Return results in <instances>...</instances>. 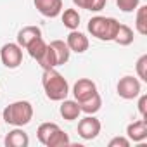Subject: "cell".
Returning a JSON list of instances; mask_svg holds the SVG:
<instances>
[{
  "instance_id": "obj_6",
  "label": "cell",
  "mask_w": 147,
  "mask_h": 147,
  "mask_svg": "<svg viewBox=\"0 0 147 147\" xmlns=\"http://www.w3.org/2000/svg\"><path fill=\"white\" fill-rule=\"evenodd\" d=\"M100 121L94 116V114H87L85 118L80 119L78 123V135L83 140H94L99 133H100Z\"/></svg>"
},
{
  "instance_id": "obj_7",
  "label": "cell",
  "mask_w": 147,
  "mask_h": 147,
  "mask_svg": "<svg viewBox=\"0 0 147 147\" xmlns=\"http://www.w3.org/2000/svg\"><path fill=\"white\" fill-rule=\"evenodd\" d=\"M94 94H97V85L88 78H80L75 83V87H73V95H75L76 102H83L90 99Z\"/></svg>"
},
{
  "instance_id": "obj_14",
  "label": "cell",
  "mask_w": 147,
  "mask_h": 147,
  "mask_svg": "<svg viewBox=\"0 0 147 147\" xmlns=\"http://www.w3.org/2000/svg\"><path fill=\"white\" fill-rule=\"evenodd\" d=\"M38 36H42V30L38 26H24L18 33V45L26 49V45L30 42H33L35 38H38Z\"/></svg>"
},
{
  "instance_id": "obj_25",
  "label": "cell",
  "mask_w": 147,
  "mask_h": 147,
  "mask_svg": "<svg viewBox=\"0 0 147 147\" xmlns=\"http://www.w3.org/2000/svg\"><path fill=\"white\" fill-rule=\"evenodd\" d=\"M107 4V0H85L83 4V9L87 11H92V12H100Z\"/></svg>"
},
{
  "instance_id": "obj_17",
  "label": "cell",
  "mask_w": 147,
  "mask_h": 147,
  "mask_svg": "<svg viewBox=\"0 0 147 147\" xmlns=\"http://www.w3.org/2000/svg\"><path fill=\"white\" fill-rule=\"evenodd\" d=\"M133 30L130 28V26H126V24H119V28H118V33H116V36H114V40L113 42H116L118 45H121V47H126V45H130V43H133Z\"/></svg>"
},
{
  "instance_id": "obj_4",
  "label": "cell",
  "mask_w": 147,
  "mask_h": 147,
  "mask_svg": "<svg viewBox=\"0 0 147 147\" xmlns=\"http://www.w3.org/2000/svg\"><path fill=\"white\" fill-rule=\"evenodd\" d=\"M118 95L125 100H131V99H137L140 94H142V85H140V80L135 78V76H123L119 82H118Z\"/></svg>"
},
{
  "instance_id": "obj_2",
  "label": "cell",
  "mask_w": 147,
  "mask_h": 147,
  "mask_svg": "<svg viewBox=\"0 0 147 147\" xmlns=\"http://www.w3.org/2000/svg\"><path fill=\"white\" fill-rule=\"evenodd\" d=\"M2 118L7 125H12V126H24L31 121L33 118V106L28 102V100H16L12 104H9L4 113H2Z\"/></svg>"
},
{
  "instance_id": "obj_18",
  "label": "cell",
  "mask_w": 147,
  "mask_h": 147,
  "mask_svg": "<svg viewBox=\"0 0 147 147\" xmlns=\"http://www.w3.org/2000/svg\"><path fill=\"white\" fill-rule=\"evenodd\" d=\"M61 126L57 125V123H42L40 126H38V130H36V137H38V140H40V144H47L49 142V138L59 130Z\"/></svg>"
},
{
  "instance_id": "obj_10",
  "label": "cell",
  "mask_w": 147,
  "mask_h": 147,
  "mask_svg": "<svg viewBox=\"0 0 147 147\" xmlns=\"http://www.w3.org/2000/svg\"><path fill=\"white\" fill-rule=\"evenodd\" d=\"M126 137L130 142H142L147 138V119L142 118L138 121H133L126 126Z\"/></svg>"
},
{
  "instance_id": "obj_23",
  "label": "cell",
  "mask_w": 147,
  "mask_h": 147,
  "mask_svg": "<svg viewBox=\"0 0 147 147\" xmlns=\"http://www.w3.org/2000/svg\"><path fill=\"white\" fill-rule=\"evenodd\" d=\"M137 75L142 82H147V54L140 55L137 61Z\"/></svg>"
},
{
  "instance_id": "obj_16",
  "label": "cell",
  "mask_w": 147,
  "mask_h": 147,
  "mask_svg": "<svg viewBox=\"0 0 147 147\" xmlns=\"http://www.w3.org/2000/svg\"><path fill=\"white\" fill-rule=\"evenodd\" d=\"M61 19H62V24L67 30H78L80 21H82V18H80V14H78L76 9H66L61 14Z\"/></svg>"
},
{
  "instance_id": "obj_20",
  "label": "cell",
  "mask_w": 147,
  "mask_h": 147,
  "mask_svg": "<svg viewBox=\"0 0 147 147\" xmlns=\"http://www.w3.org/2000/svg\"><path fill=\"white\" fill-rule=\"evenodd\" d=\"M135 11H137L135 28L140 35H147V5H138Z\"/></svg>"
},
{
  "instance_id": "obj_1",
  "label": "cell",
  "mask_w": 147,
  "mask_h": 147,
  "mask_svg": "<svg viewBox=\"0 0 147 147\" xmlns=\"http://www.w3.org/2000/svg\"><path fill=\"white\" fill-rule=\"evenodd\" d=\"M42 85L45 90V95L50 100L61 102L67 97L69 94V85L67 80L61 75L59 71H55V67L52 69H43V75H42Z\"/></svg>"
},
{
  "instance_id": "obj_12",
  "label": "cell",
  "mask_w": 147,
  "mask_h": 147,
  "mask_svg": "<svg viewBox=\"0 0 147 147\" xmlns=\"http://www.w3.org/2000/svg\"><path fill=\"white\" fill-rule=\"evenodd\" d=\"M49 47L52 49V52H54V55H55L57 66H62V64H66V62L69 61L71 50H69V47H67V43H66L64 40H54V42L49 43Z\"/></svg>"
},
{
  "instance_id": "obj_21",
  "label": "cell",
  "mask_w": 147,
  "mask_h": 147,
  "mask_svg": "<svg viewBox=\"0 0 147 147\" xmlns=\"http://www.w3.org/2000/svg\"><path fill=\"white\" fill-rule=\"evenodd\" d=\"M47 147H66V145H69V137H67V133L66 131H62L61 128L49 138V142L45 144Z\"/></svg>"
},
{
  "instance_id": "obj_11",
  "label": "cell",
  "mask_w": 147,
  "mask_h": 147,
  "mask_svg": "<svg viewBox=\"0 0 147 147\" xmlns=\"http://www.w3.org/2000/svg\"><path fill=\"white\" fill-rule=\"evenodd\" d=\"M5 145L7 147H28L30 145V137L24 130H21V126H16L12 131H9L5 135Z\"/></svg>"
},
{
  "instance_id": "obj_13",
  "label": "cell",
  "mask_w": 147,
  "mask_h": 147,
  "mask_svg": "<svg viewBox=\"0 0 147 147\" xmlns=\"http://www.w3.org/2000/svg\"><path fill=\"white\" fill-rule=\"evenodd\" d=\"M62 104H61V116L66 119V121H75V119H78L80 118V114H82V109H80V104L76 102V100H67V99H64V100H61Z\"/></svg>"
},
{
  "instance_id": "obj_27",
  "label": "cell",
  "mask_w": 147,
  "mask_h": 147,
  "mask_svg": "<svg viewBox=\"0 0 147 147\" xmlns=\"http://www.w3.org/2000/svg\"><path fill=\"white\" fill-rule=\"evenodd\" d=\"M138 113L142 118H147V95L145 94H140V99H138Z\"/></svg>"
},
{
  "instance_id": "obj_24",
  "label": "cell",
  "mask_w": 147,
  "mask_h": 147,
  "mask_svg": "<svg viewBox=\"0 0 147 147\" xmlns=\"http://www.w3.org/2000/svg\"><path fill=\"white\" fill-rule=\"evenodd\" d=\"M116 5L123 12H133L140 5V0H116Z\"/></svg>"
},
{
  "instance_id": "obj_22",
  "label": "cell",
  "mask_w": 147,
  "mask_h": 147,
  "mask_svg": "<svg viewBox=\"0 0 147 147\" xmlns=\"http://www.w3.org/2000/svg\"><path fill=\"white\" fill-rule=\"evenodd\" d=\"M38 64L42 66V69H52V67H57L55 55H54L52 49L49 47V43H47V49H45V52H43V54H42V57L38 59Z\"/></svg>"
},
{
  "instance_id": "obj_5",
  "label": "cell",
  "mask_w": 147,
  "mask_h": 147,
  "mask_svg": "<svg viewBox=\"0 0 147 147\" xmlns=\"http://www.w3.org/2000/svg\"><path fill=\"white\" fill-rule=\"evenodd\" d=\"M0 59L9 69L19 67L23 62V47H19L18 43H5L0 49Z\"/></svg>"
},
{
  "instance_id": "obj_26",
  "label": "cell",
  "mask_w": 147,
  "mask_h": 147,
  "mask_svg": "<svg viewBox=\"0 0 147 147\" xmlns=\"http://www.w3.org/2000/svg\"><path fill=\"white\" fill-rule=\"evenodd\" d=\"M109 147H130L128 137H114L109 140Z\"/></svg>"
},
{
  "instance_id": "obj_19",
  "label": "cell",
  "mask_w": 147,
  "mask_h": 147,
  "mask_svg": "<svg viewBox=\"0 0 147 147\" xmlns=\"http://www.w3.org/2000/svg\"><path fill=\"white\" fill-rule=\"evenodd\" d=\"M45 49H47V43H45V40H43L42 36L35 38L33 42H30V43L26 45V50H28V54H30L33 59H36V61L42 57V54L45 52Z\"/></svg>"
},
{
  "instance_id": "obj_3",
  "label": "cell",
  "mask_w": 147,
  "mask_h": 147,
  "mask_svg": "<svg viewBox=\"0 0 147 147\" xmlns=\"http://www.w3.org/2000/svg\"><path fill=\"white\" fill-rule=\"evenodd\" d=\"M88 33L92 36H95L97 40H102V42H113L116 33H118V28H119V23L114 19V18H104V16H95L88 21Z\"/></svg>"
},
{
  "instance_id": "obj_15",
  "label": "cell",
  "mask_w": 147,
  "mask_h": 147,
  "mask_svg": "<svg viewBox=\"0 0 147 147\" xmlns=\"http://www.w3.org/2000/svg\"><path fill=\"white\" fill-rule=\"evenodd\" d=\"M78 104H80L82 113H85V114H95V113H99L100 107H102V99H100V95H99V92H97V94H94L90 99H87V100H83V102H78Z\"/></svg>"
},
{
  "instance_id": "obj_8",
  "label": "cell",
  "mask_w": 147,
  "mask_h": 147,
  "mask_svg": "<svg viewBox=\"0 0 147 147\" xmlns=\"http://www.w3.org/2000/svg\"><path fill=\"white\" fill-rule=\"evenodd\" d=\"M33 4L45 18H57L62 12V0H33Z\"/></svg>"
},
{
  "instance_id": "obj_9",
  "label": "cell",
  "mask_w": 147,
  "mask_h": 147,
  "mask_svg": "<svg viewBox=\"0 0 147 147\" xmlns=\"http://www.w3.org/2000/svg\"><path fill=\"white\" fill-rule=\"evenodd\" d=\"M66 43H67L71 52H76V54H83V52L88 50V38L82 31H76V30H71V33L67 35Z\"/></svg>"
}]
</instances>
